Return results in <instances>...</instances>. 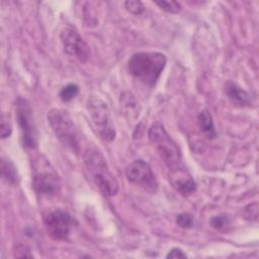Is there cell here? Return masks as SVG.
<instances>
[{"instance_id": "cell-1", "label": "cell", "mask_w": 259, "mask_h": 259, "mask_svg": "<svg viewBox=\"0 0 259 259\" xmlns=\"http://www.w3.org/2000/svg\"><path fill=\"white\" fill-rule=\"evenodd\" d=\"M166 56L158 52L134 54L127 62L130 74L142 83L153 87L165 68Z\"/></svg>"}, {"instance_id": "cell-2", "label": "cell", "mask_w": 259, "mask_h": 259, "mask_svg": "<svg viewBox=\"0 0 259 259\" xmlns=\"http://www.w3.org/2000/svg\"><path fill=\"white\" fill-rule=\"evenodd\" d=\"M85 170L98 190L105 196H113L118 191V183L104 159L97 150H89L84 158Z\"/></svg>"}, {"instance_id": "cell-3", "label": "cell", "mask_w": 259, "mask_h": 259, "mask_svg": "<svg viewBox=\"0 0 259 259\" xmlns=\"http://www.w3.org/2000/svg\"><path fill=\"white\" fill-rule=\"evenodd\" d=\"M149 140L155 146L167 168L173 172L182 168V157L178 145L168 135L164 125L157 121L149 130Z\"/></svg>"}, {"instance_id": "cell-4", "label": "cell", "mask_w": 259, "mask_h": 259, "mask_svg": "<svg viewBox=\"0 0 259 259\" xmlns=\"http://www.w3.org/2000/svg\"><path fill=\"white\" fill-rule=\"evenodd\" d=\"M48 121L59 141L71 151L79 152L77 128L70 113L61 108H53L48 112Z\"/></svg>"}, {"instance_id": "cell-5", "label": "cell", "mask_w": 259, "mask_h": 259, "mask_svg": "<svg viewBox=\"0 0 259 259\" xmlns=\"http://www.w3.org/2000/svg\"><path fill=\"white\" fill-rule=\"evenodd\" d=\"M87 110L97 135L105 142L115 139L116 133L111 121L107 104L98 96H90L87 100Z\"/></svg>"}, {"instance_id": "cell-6", "label": "cell", "mask_w": 259, "mask_h": 259, "mask_svg": "<svg viewBox=\"0 0 259 259\" xmlns=\"http://www.w3.org/2000/svg\"><path fill=\"white\" fill-rule=\"evenodd\" d=\"M15 112L20 127L22 146L27 149L35 148L37 144V134L33 121L32 110L28 101L22 97H18L15 101Z\"/></svg>"}, {"instance_id": "cell-7", "label": "cell", "mask_w": 259, "mask_h": 259, "mask_svg": "<svg viewBox=\"0 0 259 259\" xmlns=\"http://www.w3.org/2000/svg\"><path fill=\"white\" fill-rule=\"evenodd\" d=\"M44 224L48 235L54 240H66L73 228L74 219L63 209L49 210L44 217Z\"/></svg>"}, {"instance_id": "cell-8", "label": "cell", "mask_w": 259, "mask_h": 259, "mask_svg": "<svg viewBox=\"0 0 259 259\" xmlns=\"http://www.w3.org/2000/svg\"><path fill=\"white\" fill-rule=\"evenodd\" d=\"M127 180L148 192L155 193L158 189L157 178L148 163L143 160H136L125 168Z\"/></svg>"}, {"instance_id": "cell-9", "label": "cell", "mask_w": 259, "mask_h": 259, "mask_svg": "<svg viewBox=\"0 0 259 259\" xmlns=\"http://www.w3.org/2000/svg\"><path fill=\"white\" fill-rule=\"evenodd\" d=\"M60 38L67 55L83 63L88 61L90 58V48L75 27H65L60 34Z\"/></svg>"}, {"instance_id": "cell-10", "label": "cell", "mask_w": 259, "mask_h": 259, "mask_svg": "<svg viewBox=\"0 0 259 259\" xmlns=\"http://www.w3.org/2000/svg\"><path fill=\"white\" fill-rule=\"evenodd\" d=\"M32 185L36 193L41 195H55L60 191V179L58 175L52 171L45 169L36 171L32 178Z\"/></svg>"}, {"instance_id": "cell-11", "label": "cell", "mask_w": 259, "mask_h": 259, "mask_svg": "<svg viewBox=\"0 0 259 259\" xmlns=\"http://www.w3.org/2000/svg\"><path fill=\"white\" fill-rule=\"evenodd\" d=\"M225 93L228 99L235 106L250 107L253 104V98L251 94L231 80L225 83Z\"/></svg>"}, {"instance_id": "cell-12", "label": "cell", "mask_w": 259, "mask_h": 259, "mask_svg": "<svg viewBox=\"0 0 259 259\" xmlns=\"http://www.w3.org/2000/svg\"><path fill=\"white\" fill-rule=\"evenodd\" d=\"M170 180L173 187L184 196L190 195L196 190V183L183 167L171 172Z\"/></svg>"}, {"instance_id": "cell-13", "label": "cell", "mask_w": 259, "mask_h": 259, "mask_svg": "<svg viewBox=\"0 0 259 259\" xmlns=\"http://www.w3.org/2000/svg\"><path fill=\"white\" fill-rule=\"evenodd\" d=\"M120 107L123 115L128 120H136L140 114V105L135 96L131 92H123L120 95Z\"/></svg>"}, {"instance_id": "cell-14", "label": "cell", "mask_w": 259, "mask_h": 259, "mask_svg": "<svg viewBox=\"0 0 259 259\" xmlns=\"http://www.w3.org/2000/svg\"><path fill=\"white\" fill-rule=\"evenodd\" d=\"M197 121L200 131L208 138V139H214L217 137V132L215 127L213 124L212 116L210 112L207 109L202 110L198 116H197Z\"/></svg>"}, {"instance_id": "cell-15", "label": "cell", "mask_w": 259, "mask_h": 259, "mask_svg": "<svg viewBox=\"0 0 259 259\" xmlns=\"http://www.w3.org/2000/svg\"><path fill=\"white\" fill-rule=\"evenodd\" d=\"M1 175L2 178L11 185H17L19 181L17 169L13 162L4 156L1 159Z\"/></svg>"}, {"instance_id": "cell-16", "label": "cell", "mask_w": 259, "mask_h": 259, "mask_svg": "<svg viewBox=\"0 0 259 259\" xmlns=\"http://www.w3.org/2000/svg\"><path fill=\"white\" fill-rule=\"evenodd\" d=\"M79 93V87L76 84L70 83L68 85H66L65 87L62 88V90L60 91V98L65 101V102H69L72 99H74Z\"/></svg>"}, {"instance_id": "cell-17", "label": "cell", "mask_w": 259, "mask_h": 259, "mask_svg": "<svg viewBox=\"0 0 259 259\" xmlns=\"http://www.w3.org/2000/svg\"><path fill=\"white\" fill-rule=\"evenodd\" d=\"M209 224L218 231H225L230 227V219L226 214H220L211 218Z\"/></svg>"}, {"instance_id": "cell-18", "label": "cell", "mask_w": 259, "mask_h": 259, "mask_svg": "<svg viewBox=\"0 0 259 259\" xmlns=\"http://www.w3.org/2000/svg\"><path fill=\"white\" fill-rule=\"evenodd\" d=\"M156 5H158L162 10L168 13H178L181 11L182 6L179 2L176 1H156Z\"/></svg>"}, {"instance_id": "cell-19", "label": "cell", "mask_w": 259, "mask_h": 259, "mask_svg": "<svg viewBox=\"0 0 259 259\" xmlns=\"http://www.w3.org/2000/svg\"><path fill=\"white\" fill-rule=\"evenodd\" d=\"M124 6L128 12H131L132 14H135V15H140L145 10V6H144L143 2L138 1V0H127L124 2Z\"/></svg>"}, {"instance_id": "cell-20", "label": "cell", "mask_w": 259, "mask_h": 259, "mask_svg": "<svg viewBox=\"0 0 259 259\" xmlns=\"http://www.w3.org/2000/svg\"><path fill=\"white\" fill-rule=\"evenodd\" d=\"M176 224L182 229H190L193 226V217L189 212H183L176 217Z\"/></svg>"}, {"instance_id": "cell-21", "label": "cell", "mask_w": 259, "mask_h": 259, "mask_svg": "<svg viewBox=\"0 0 259 259\" xmlns=\"http://www.w3.org/2000/svg\"><path fill=\"white\" fill-rule=\"evenodd\" d=\"M244 215L249 221L256 222L258 219V204L257 202H254L252 204H249L244 209Z\"/></svg>"}, {"instance_id": "cell-22", "label": "cell", "mask_w": 259, "mask_h": 259, "mask_svg": "<svg viewBox=\"0 0 259 259\" xmlns=\"http://www.w3.org/2000/svg\"><path fill=\"white\" fill-rule=\"evenodd\" d=\"M11 132H12L11 124L6 119L5 115H2V118H1V138L5 139V138L9 137Z\"/></svg>"}, {"instance_id": "cell-23", "label": "cell", "mask_w": 259, "mask_h": 259, "mask_svg": "<svg viewBox=\"0 0 259 259\" xmlns=\"http://www.w3.org/2000/svg\"><path fill=\"white\" fill-rule=\"evenodd\" d=\"M167 258H187V255L180 249V248H173L169 251V253L166 256Z\"/></svg>"}]
</instances>
